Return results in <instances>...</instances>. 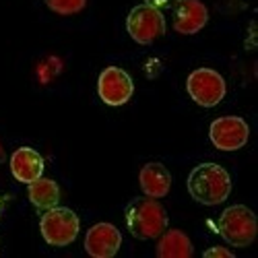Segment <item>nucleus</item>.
<instances>
[{
	"label": "nucleus",
	"mask_w": 258,
	"mask_h": 258,
	"mask_svg": "<svg viewBox=\"0 0 258 258\" xmlns=\"http://www.w3.org/2000/svg\"><path fill=\"white\" fill-rule=\"evenodd\" d=\"M97 93L103 103L107 105H124L135 93V83L126 71L118 67H107L101 71L97 81Z\"/></svg>",
	"instance_id": "nucleus-8"
},
{
	"label": "nucleus",
	"mask_w": 258,
	"mask_h": 258,
	"mask_svg": "<svg viewBox=\"0 0 258 258\" xmlns=\"http://www.w3.org/2000/svg\"><path fill=\"white\" fill-rule=\"evenodd\" d=\"M46 5L58 15H75L85 9L87 0H46Z\"/></svg>",
	"instance_id": "nucleus-15"
},
{
	"label": "nucleus",
	"mask_w": 258,
	"mask_h": 258,
	"mask_svg": "<svg viewBox=\"0 0 258 258\" xmlns=\"http://www.w3.org/2000/svg\"><path fill=\"white\" fill-rule=\"evenodd\" d=\"M188 192L201 205H221L231 192V178L217 163H201L188 176Z\"/></svg>",
	"instance_id": "nucleus-1"
},
{
	"label": "nucleus",
	"mask_w": 258,
	"mask_h": 258,
	"mask_svg": "<svg viewBox=\"0 0 258 258\" xmlns=\"http://www.w3.org/2000/svg\"><path fill=\"white\" fill-rule=\"evenodd\" d=\"M81 221L77 213L67 207H52L41 215L39 231L50 246H69L77 240Z\"/></svg>",
	"instance_id": "nucleus-4"
},
{
	"label": "nucleus",
	"mask_w": 258,
	"mask_h": 258,
	"mask_svg": "<svg viewBox=\"0 0 258 258\" xmlns=\"http://www.w3.org/2000/svg\"><path fill=\"white\" fill-rule=\"evenodd\" d=\"M0 161H5V149H3V145H0Z\"/></svg>",
	"instance_id": "nucleus-19"
},
{
	"label": "nucleus",
	"mask_w": 258,
	"mask_h": 258,
	"mask_svg": "<svg viewBox=\"0 0 258 258\" xmlns=\"http://www.w3.org/2000/svg\"><path fill=\"white\" fill-rule=\"evenodd\" d=\"M180 3V0H145V5L149 7H155V9H171V7H176Z\"/></svg>",
	"instance_id": "nucleus-17"
},
{
	"label": "nucleus",
	"mask_w": 258,
	"mask_h": 258,
	"mask_svg": "<svg viewBox=\"0 0 258 258\" xmlns=\"http://www.w3.org/2000/svg\"><path fill=\"white\" fill-rule=\"evenodd\" d=\"M11 171L19 182L31 184L44 176V157L31 147H21L11 155Z\"/></svg>",
	"instance_id": "nucleus-11"
},
{
	"label": "nucleus",
	"mask_w": 258,
	"mask_h": 258,
	"mask_svg": "<svg viewBox=\"0 0 258 258\" xmlns=\"http://www.w3.org/2000/svg\"><path fill=\"white\" fill-rule=\"evenodd\" d=\"M139 182H141V188L147 197L151 199H163L169 188H171V176L163 163H147L143 169H141V176H139Z\"/></svg>",
	"instance_id": "nucleus-12"
},
{
	"label": "nucleus",
	"mask_w": 258,
	"mask_h": 258,
	"mask_svg": "<svg viewBox=\"0 0 258 258\" xmlns=\"http://www.w3.org/2000/svg\"><path fill=\"white\" fill-rule=\"evenodd\" d=\"M122 246V233L112 223H95L85 235V250L93 258H112Z\"/></svg>",
	"instance_id": "nucleus-9"
},
{
	"label": "nucleus",
	"mask_w": 258,
	"mask_h": 258,
	"mask_svg": "<svg viewBox=\"0 0 258 258\" xmlns=\"http://www.w3.org/2000/svg\"><path fill=\"white\" fill-rule=\"evenodd\" d=\"M203 256H205V258H215V256H219V258H233V254H231L227 248H221V246H215V248L205 250Z\"/></svg>",
	"instance_id": "nucleus-16"
},
{
	"label": "nucleus",
	"mask_w": 258,
	"mask_h": 258,
	"mask_svg": "<svg viewBox=\"0 0 258 258\" xmlns=\"http://www.w3.org/2000/svg\"><path fill=\"white\" fill-rule=\"evenodd\" d=\"M209 21V11L201 0H180L174 11V29L182 35L199 33Z\"/></svg>",
	"instance_id": "nucleus-10"
},
{
	"label": "nucleus",
	"mask_w": 258,
	"mask_h": 258,
	"mask_svg": "<svg viewBox=\"0 0 258 258\" xmlns=\"http://www.w3.org/2000/svg\"><path fill=\"white\" fill-rule=\"evenodd\" d=\"M126 29L137 44L149 46V44H153L155 39L165 35V17L155 7L139 5L128 13Z\"/></svg>",
	"instance_id": "nucleus-5"
},
{
	"label": "nucleus",
	"mask_w": 258,
	"mask_h": 258,
	"mask_svg": "<svg viewBox=\"0 0 258 258\" xmlns=\"http://www.w3.org/2000/svg\"><path fill=\"white\" fill-rule=\"evenodd\" d=\"M7 197H3V195H0V217H3V215H5V209H7Z\"/></svg>",
	"instance_id": "nucleus-18"
},
{
	"label": "nucleus",
	"mask_w": 258,
	"mask_h": 258,
	"mask_svg": "<svg viewBox=\"0 0 258 258\" xmlns=\"http://www.w3.org/2000/svg\"><path fill=\"white\" fill-rule=\"evenodd\" d=\"M248 137L250 128L246 120L240 116L217 118L209 128V139L219 151H238L248 143Z\"/></svg>",
	"instance_id": "nucleus-7"
},
{
	"label": "nucleus",
	"mask_w": 258,
	"mask_h": 258,
	"mask_svg": "<svg viewBox=\"0 0 258 258\" xmlns=\"http://www.w3.org/2000/svg\"><path fill=\"white\" fill-rule=\"evenodd\" d=\"M126 227L139 240H155L167 229V211L157 199H133L126 207Z\"/></svg>",
	"instance_id": "nucleus-2"
},
{
	"label": "nucleus",
	"mask_w": 258,
	"mask_h": 258,
	"mask_svg": "<svg viewBox=\"0 0 258 258\" xmlns=\"http://www.w3.org/2000/svg\"><path fill=\"white\" fill-rule=\"evenodd\" d=\"M217 231L227 244L235 248H246L254 242L258 231L256 215L244 205H231L221 213L217 221Z\"/></svg>",
	"instance_id": "nucleus-3"
},
{
	"label": "nucleus",
	"mask_w": 258,
	"mask_h": 258,
	"mask_svg": "<svg viewBox=\"0 0 258 258\" xmlns=\"http://www.w3.org/2000/svg\"><path fill=\"white\" fill-rule=\"evenodd\" d=\"M195 254L190 238L180 229H165L157 242V256L159 258H190Z\"/></svg>",
	"instance_id": "nucleus-13"
},
{
	"label": "nucleus",
	"mask_w": 258,
	"mask_h": 258,
	"mask_svg": "<svg viewBox=\"0 0 258 258\" xmlns=\"http://www.w3.org/2000/svg\"><path fill=\"white\" fill-rule=\"evenodd\" d=\"M188 95L203 107H215L227 93L225 79L213 69H197L186 81Z\"/></svg>",
	"instance_id": "nucleus-6"
},
{
	"label": "nucleus",
	"mask_w": 258,
	"mask_h": 258,
	"mask_svg": "<svg viewBox=\"0 0 258 258\" xmlns=\"http://www.w3.org/2000/svg\"><path fill=\"white\" fill-rule=\"evenodd\" d=\"M29 201L35 209L48 211L60 203V186L50 178H37L29 184Z\"/></svg>",
	"instance_id": "nucleus-14"
}]
</instances>
